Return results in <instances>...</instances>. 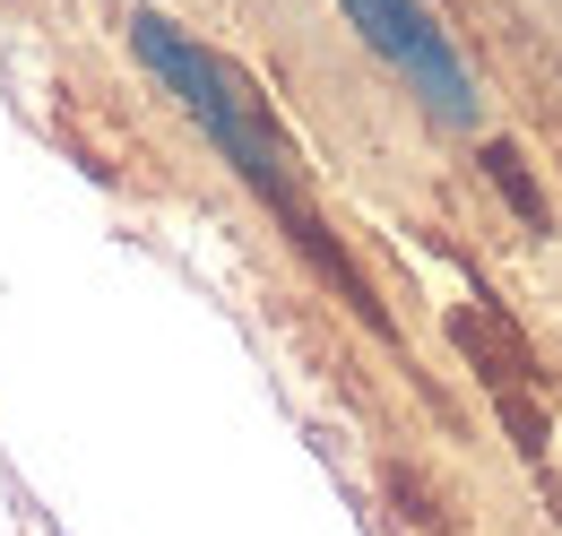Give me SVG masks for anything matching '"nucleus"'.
Wrapping results in <instances>:
<instances>
[{
    "label": "nucleus",
    "instance_id": "3",
    "mask_svg": "<svg viewBox=\"0 0 562 536\" xmlns=\"http://www.w3.org/2000/svg\"><path fill=\"white\" fill-rule=\"evenodd\" d=\"M485 165H493V182H502V191H510V200H519V216H528V225H546V200H537V191H528V174H519V156H510V147H493Z\"/></svg>",
    "mask_w": 562,
    "mask_h": 536
},
{
    "label": "nucleus",
    "instance_id": "2",
    "mask_svg": "<svg viewBox=\"0 0 562 536\" xmlns=\"http://www.w3.org/2000/svg\"><path fill=\"white\" fill-rule=\"evenodd\" d=\"M338 9L363 26V44H372V53H381V62L424 96V113H432V122H450V131H476V122H485L476 78H468L459 44H450V26H441L424 0H338Z\"/></svg>",
    "mask_w": 562,
    "mask_h": 536
},
{
    "label": "nucleus",
    "instance_id": "1",
    "mask_svg": "<svg viewBox=\"0 0 562 536\" xmlns=\"http://www.w3.org/2000/svg\"><path fill=\"white\" fill-rule=\"evenodd\" d=\"M131 44H139V62L156 69L173 96H182V113H191V122L216 138V156H225V165H234V174L260 191V208H269V216L285 225V243H294L303 260L321 268V277L347 294L363 321H381L372 286H363V277H355V260L338 252V243H329V225L303 208V182H294V147H285V131L269 122L260 87H251V78H243L234 62H216L209 44H191L173 18H139V26H131Z\"/></svg>",
    "mask_w": 562,
    "mask_h": 536
}]
</instances>
